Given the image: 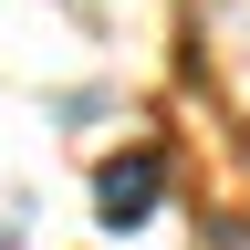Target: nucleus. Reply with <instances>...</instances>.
Returning a JSON list of instances; mask_svg holds the SVG:
<instances>
[{
	"label": "nucleus",
	"instance_id": "obj_2",
	"mask_svg": "<svg viewBox=\"0 0 250 250\" xmlns=\"http://www.w3.org/2000/svg\"><path fill=\"white\" fill-rule=\"evenodd\" d=\"M21 208L31 198H0V250H21Z\"/></svg>",
	"mask_w": 250,
	"mask_h": 250
},
{
	"label": "nucleus",
	"instance_id": "obj_1",
	"mask_svg": "<svg viewBox=\"0 0 250 250\" xmlns=\"http://www.w3.org/2000/svg\"><path fill=\"white\" fill-rule=\"evenodd\" d=\"M156 198H167V156L156 146H125V156L94 167V219H104V229H146Z\"/></svg>",
	"mask_w": 250,
	"mask_h": 250
}]
</instances>
